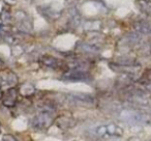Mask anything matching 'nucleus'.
<instances>
[{
	"label": "nucleus",
	"mask_w": 151,
	"mask_h": 141,
	"mask_svg": "<svg viewBox=\"0 0 151 141\" xmlns=\"http://www.w3.org/2000/svg\"><path fill=\"white\" fill-rule=\"evenodd\" d=\"M120 120L129 124H151V116L146 112L136 109H125L119 115Z\"/></svg>",
	"instance_id": "nucleus-1"
},
{
	"label": "nucleus",
	"mask_w": 151,
	"mask_h": 141,
	"mask_svg": "<svg viewBox=\"0 0 151 141\" xmlns=\"http://www.w3.org/2000/svg\"><path fill=\"white\" fill-rule=\"evenodd\" d=\"M54 118L52 117L50 113H40L32 119V127L36 130H47L52 126Z\"/></svg>",
	"instance_id": "nucleus-2"
},
{
	"label": "nucleus",
	"mask_w": 151,
	"mask_h": 141,
	"mask_svg": "<svg viewBox=\"0 0 151 141\" xmlns=\"http://www.w3.org/2000/svg\"><path fill=\"white\" fill-rule=\"evenodd\" d=\"M96 134L101 137L104 136H114V137H121L123 135V129L121 127L114 124H105L101 126L96 129Z\"/></svg>",
	"instance_id": "nucleus-3"
},
{
	"label": "nucleus",
	"mask_w": 151,
	"mask_h": 141,
	"mask_svg": "<svg viewBox=\"0 0 151 141\" xmlns=\"http://www.w3.org/2000/svg\"><path fill=\"white\" fill-rule=\"evenodd\" d=\"M56 124L59 128L61 129H69L73 128L76 124L75 119L70 117H67V116H60L56 119Z\"/></svg>",
	"instance_id": "nucleus-4"
},
{
	"label": "nucleus",
	"mask_w": 151,
	"mask_h": 141,
	"mask_svg": "<svg viewBox=\"0 0 151 141\" xmlns=\"http://www.w3.org/2000/svg\"><path fill=\"white\" fill-rule=\"evenodd\" d=\"M16 101H17V90L13 88L7 91L6 97L3 100V104H4L6 107H13V106L15 105Z\"/></svg>",
	"instance_id": "nucleus-5"
},
{
	"label": "nucleus",
	"mask_w": 151,
	"mask_h": 141,
	"mask_svg": "<svg viewBox=\"0 0 151 141\" xmlns=\"http://www.w3.org/2000/svg\"><path fill=\"white\" fill-rule=\"evenodd\" d=\"M137 29H138L140 32H142V33H144V34L151 33V23L146 22V21L142 22V23H140V25H138Z\"/></svg>",
	"instance_id": "nucleus-6"
},
{
	"label": "nucleus",
	"mask_w": 151,
	"mask_h": 141,
	"mask_svg": "<svg viewBox=\"0 0 151 141\" xmlns=\"http://www.w3.org/2000/svg\"><path fill=\"white\" fill-rule=\"evenodd\" d=\"M142 5H143L142 11L145 12L147 15L151 16V1H149V0H143Z\"/></svg>",
	"instance_id": "nucleus-7"
},
{
	"label": "nucleus",
	"mask_w": 151,
	"mask_h": 141,
	"mask_svg": "<svg viewBox=\"0 0 151 141\" xmlns=\"http://www.w3.org/2000/svg\"><path fill=\"white\" fill-rule=\"evenodd\" d=\"M2 141H18V139L12 134H5L2 137Z\"/></svg>",
	"instance_id": "nucleus-8"
}]
</instances>
